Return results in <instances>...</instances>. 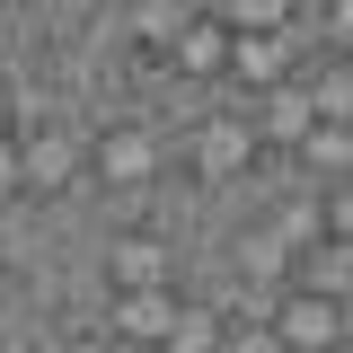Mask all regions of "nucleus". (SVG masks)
Instances as JSON below:
<instances>
[{
	"label": "nucleus",
	"instance_id": "obj_7",
	"mask_svg": "<svg viewBox=\"0 0 353 353\" xmlns=\"http://www.w3.org/2000/svg\"><path fill=\"white\" fill-rule=\"evenodd\" d=\"M115 283H168V256H159V248H115Z\"/></svg>",
	"mask_w": 353,
	"mask_h": 353
},
{
	"label": "nucleus",
	"instance_id": "obj_9",
	"mask_svg": "<svg viewBox=\"0 0 353 353\" xmlns=\"http://www.w3.org/2000/svg\"><path fill=\"white\" fill-rule=\"evenodd\" d=\"M18 132V97H9V80H0V141Z\"/></svg>",
	"mask_w": 353,
	"mask_h": 353
},
{
	"label": "nucleus",
	"instance_id": "obj_3",
	"mask_svg": "<svg viewBox=\"0 0 353 353\" xmlns=\"http://www.w3.org/2000/svg\"><path fill=\"white\" fill-rule=\"evenodd\" d=\"M168 62L185 71V80H212V71H230V27H221L212 9H194V18L168 36Z\"/></svg>",
	"mask_w": 353,
	"mask_h": 353
},
{
	"label": "nucleus",
	"instance_id": "obj_2",
	"mask_svg": "<svg viewBox=\"0 0 353 353\" xmlns=\"http://www.w3.org/2000/svg\"><path fill=\"white\" fill-rule=\"evenodd\" d=\"M274 336L327 345V336H345V309L327 301V292H309V283H283V301H274Z\"/></svg>",
	"mask_w": 353,
	"mask_h": 353
},
{
	"label": "nucleus",
	"instance_id": "obj_5",
	"mask_svg": "<svg viewBox=\"0 0 353 353\" xmlns=\"http://www.w3.org/2000/svg\"><path fill=\"white\" fill-rule=\"evenodd\" d=\"M256 159V132L248 124H194V168L203 176H239Z\"/></svg>",
	"mask_w": 353,
	"mask_h": 353
},
{
	"label": "nucleus",
	"instance_id": "obj_4",
	"mask_svg": "<svg viewBox=\"0 0 353 353\" xmlns=\"http://www.w3.org/2000/svg\"><path fill=\"white\" fill-rule=\"evenodd\" d=\"M292 283H309V292H327V301H353V239H309L301 256H292Z\"/></svg>",
	"mask_w": 353,
	"mask_h": 353
},
{
	"label": "nucleus",
	"instance_id": "obj_8",
	"mask_svg": "<svg viewBox=\"0 0 353 353\" xmlns=\"http://www.w3.org/2000/svg\"><path fill=\"white\" fill-rule=\"evenodd\" d=\"M0 203H27V141H0Z\"/></svg>",
	"mask_w": 353,
	"mask_h": 353
},
{
	"label": "nucleus",
	"instance_id": "obj_1",
	"mask_svg": "<svg viewBox=\"0 0 353 353\" xmlns=\"http://www.w3.org/2000/svg\"><path fill=\"white\" fill-rule=\"evenodd\" d=\"M150 168H159V150H150L141 124L97 132V150H88V176H97V185H150Z\"/></svg>",
	"mask_w": 353,
	"mask_h": 353
},
{
	"label": "nucleus",
	"instance_id": "obj_6",
	"mask_svg": "<svg viewBox=\"0 0 353 353\" xmlns=\"http://www.w3.org/2000/svg\"><path fill=\"white\" fill-rule=\"evenodd\" d=\"M301 159L318 176H353V124H345V115H318V124L301 132Z\"/></svg>",
	"mask_w": 353,
	"mask_h": 353
}]
</instances>
